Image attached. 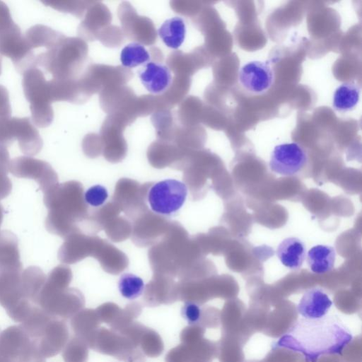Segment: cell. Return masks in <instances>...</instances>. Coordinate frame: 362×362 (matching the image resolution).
<instances>
[{
  "mask_svg": "<svg viewBox=\"0 0 362 362\" xmlns=\"http://www.w3.org/2000/svg\"><path fill=\"white\" fill-rule=\"evenodd\" d=\"M170 8L177 13L191 17L194 11V2L190 1H171Z\"/></svg>",
  "mask_w": 362,
  "mask_h": 362,
  "instance_id": "37",
  "label": "cell"
},
{
  "mask_svg": "<svg viewBox=\"0 0 362 362\" xmlns=\"http://www.w3.org/2000/svg\"><path fill=\"white\" fill-rule=\"evenodd\" d=\"M42 337L41 340H37L38 349L42 356L52 357L57 355L69 340V329L66 322L53 317Z\"/></svg>",
  "mask_w": 362,
  "mask_h": 362,
  "instance_id": "16",
  "label": "cell"
},
{
  "mask_svg": "<svg viewBox=\"0 0 362 362\" xmlns=\"http://www.w3.org/2000/svg\"><path fill=\"white\" fill-rule=\"evenodd\" d=\"M35 304L54 317L69 318L81 310L84 300L81 294L74 289L43 286Z\"/></svg>",
  "mask_w": 362,
  "mask_h": 362,
  "instance_id": "6",
  "label": "cell"
},
{
  "mask_svg": "<svg viewBox=\"0 0 362 362\" xmlns=\"http://www.w3.org/2000/svg\"><path fill=\"white\" fill-rule=\"evenodd\" d=\"M108 197L107 189L100 185L88 188L84 194L85 202L91 206L103 205Z\"/></svg>",
  "mask_w": 362,
  "mask_h": 362,
  "instance_id": "35",
  "label": "cell"
},
{
  "mask_svg": "<svg viewBox=\"0 0 362 362\" xmlns=\"http://www.w3.org/2000/svg\"><path fill=\"white\" fill-rule=\"evenodd\" d=\"M335 259V249L330 245H315L309 250L307 255V263L310 269L319 274L331 271L334 266Z\"/></svg>",
  "mask_w": 362,
  "mask_h": 362,
  "instance_id": "21",
  "label": "cell"
},
{
  "mask_svg": "<svg viewBox=\"0 0 362 362\" xmlns=\"http://www.w3.org/2000/svg\"><path fill=\"white\" fill-rule=\"evenodd\" d=\"M190 85V77L175 75L168 88L158 95L163 108L171 110L179 105L186 98Z\"/></svg>",
  "mask_w": 362,
  "mask_h": 362,
  "instance_id": "23",
  "label": "cell"
},
{
  "mask_svg": "<svg viewBox=\"0 0 362 362\" xmlns=\"http://www.w3.org/2000/svg\"><path fill=\"white\" fill-rule=\"evenodd\" d=\"M124 35L122 29L114 25H109L101 30L96 36L103 45L108 47H117L122 44Z\"/></svg>",
  "mask_w": 362,
  "mask_h": 362,
  "instance_id": "33",
  "label": "cell"
},
{
  "mask_svg": "<svg viewBox=\"0 0 362 362\" xmlns=\"http://www.w3.org/2000/svg\"><path fill=\"white\" fill-rule=\"evenodd\" d=\"M332 305V301L322 288H312L303 293L297 311L304 318L317 319L325 316Z\"/></svg>",
  "mask_w": 362,
  "mask_h": 362,
  "instance_id": "17",
  "label": "cell"
},
{
  "mask_svg": "<svg viewBox=\"0 0 362 362\" xmlns=\"http://www.w3.org/2000/svg\"><path fill=\"white\" fill-rule=\"evenodd\" d=\"M137 96L126 85L107 88L99 93L101 108L107 115H122L132 122L136 119L135 105Z\"/></svg>",
  "mask_w": 362,
  "mask_h": 362,
  "instance_id": "11",
  "label": "cell"
},
{
  "mask_svg": "<svg viewBox=\"0 0 362 362\" xmlns=\"http://www.w3.org/2000/svg\"><path fill=\"white\" fill-rule=\"evenodd\" d=\"M101 322L95 310H81L71 319V325L76 337L86 340L100 327Z\"/></svg>",
  "mask_w": 362,
  "mask_h": 362,
  "instance_id": "27",
  "label": "cell"
},
{
  "mask_svg": "<svg viewBox=\"0 0 362 362\" xmlns=\"http://www.w3.org/2000/svg\"><path fill=\"white\" fill-rule=\"evenodd\" d=\"M132 122L122 115H110L105 119L100 131V138L107 155H123L127 144L123 136L126 127Z\"/></svg>",
  "mask_w": 362,
  "mask_h": 362,
  "instance_id": "13",
  "label": "cell"
},
{
  "mask_svg": "<svg viewBox=\"0 0 362 362\" xmlns=\"http://www.w3.org/2000/svg\"><path fill=\"white\" fill-rule=\"evenodd\" d=\"M307 153L297 143L276 146L270 156L271 170L283 176H292L302 170L307 162Z\"/></svg>",
  "mask_w": 362,
  "mask_h": 362,
  "instance_id": "10",
  "label": "cell"
},
{
  "mask_svg": "<svg viewBox=\"0 0 362 362\" xmlns=\"http://www.w3.org/2000/svg\"><path fill=\"white\" fill-rule=\"evenodd\" d=\"M158 33L165 45L172 49L179 48L186 35V26L180 17L166 20L159 28Z\"/></svg>",
  "mask_w": 362,
  "mask_h": 362,
  "instance_id": "25",
  "label": "cell"
},
{
  "mask_svg": "<svg viewBox=\"0 0 362 362\" xmlns=\"http://www.w3.org/2000/svg\"><path fill=\"white\" fill-rule=\"evenodd\" d=\"M120 294L125 298L134 300L139 297L144 292V283L139 276L130 274H123L118 281Z\"/></svg>",
  "mask_w": 362,
  "mask_h": 362,
  "instance_id": "30",
  "label": "cell"
},
{
  "mask_svg": "<svg viewBox=\"0 0 362 362\" xmlns=\"http://www.w3.org/2000/svg\"><path fill=\"white\" fill-rule=\"evenodd\" d=\"M177 117L169 109H162L151 115V121L156 129L158 139L173 142L175 133L180 125Z\"/></svg>",
  "mask_w": 362,
  "mask_h": 362,
  "instance_id": "24",
  "label": "cell"
},
{
  "mask_svg": "<svg viewBox=\"0 0 362 362\" xmlns=\"http://www.w3.org/2000/svg\"><path fill=\"white\" fill-rule=\"evenodd\" d=\"M9 154L4 147H0V200L7 197L11 192L12 183L8 173L10 170Z\"/></svg>",
  "mask_w": 362,
  "mask_h": 362,
  "instance_id": "32",
  "label": "cell"
},
{
  "mask_svg": "<svg viewBox=\"0 0 362 362\" xmlns=\"http://www.w3.org/2000/svg\"><path fill=\"white\" fill-rule=\"evenodd\" d=\"M349 329L334 315L298 319L279 339L276 348L303 355L305 362H317L325 355H341L352 341Z\"/></svg>",
  "mask_w": 362,
  "mask_h": 362,
  "instance_id": "1",
  "label": "cell"
},
{
  "mask_svg": "<svg viewBox=\"0 0 362 362\" xmlns=\"http://www.w3.org/2000/svg\"><path fill=\"white\" fill-rule=\"evenodd\" d=\"M187 195L185 183L167 179L154 184L148 194V202L151 210L161 215H170L183 205Z\"/></svg>",
  "mask_w": 362,
  "mask_h": 362,
  "instance_id": "7",
  "label": "cell"
},
{
  "mask_svg": "<svg viewBox=\"0 0 362 362\" xmlns=\"http://www.w3.org/2000/svg\"><path fill=\"white\" fill-rule=\"evenodd\" d=\"M9 171L15 177L35 180L43 193L58 184L57 175L48 163L30 156L12 159Z\"/></svg>",
  "mask_w": 362,
  "mask_h": 362,
  "instance_id": "9",
  "label": "cell"
},
{
  "mask_svg": "<svg viewBox=\"0 0 362 362\" xmlns=\"http://www.w3.org/2000/svg\"><path fill=\"white\" fill-rule=\"evenodd\" d=\"M90 2L91 1H59L57 3L55 2L57 6H54V8L64 11V12L71 13L78 18H81L83 17Z\"/></svg>",
  "mask_w": 362,
  "mask_h": 362,
  "instance_id": "36",
  "label": "cell"
},
{
  "mask_svg": "<svg viewBox=\"0 0 362 362\" xmlns=\"http://www.w3.org/2000/svg\"><path fill=\"white\" fill-rule=\"evenodd\" d=\"M120 61L122 66L131 69L146 64L151 62L149 51L144 45L132 42L126 45L121 51Z\"/></svg>",
  "mask_w": 362,
  "mask_h": 362,
  "instance_id": "29",
  "label": "cell"
},
{
  "mask_svg": "<svg viewBox=\"0 0 362 362\" xmlns=\"http://www.w3.org/2000/svg\"><path fill=\"white\" fill-rule=\"evenodd\" d=\"M181 315L189 325H198L203 322V310L195 302L185 301L181 309Z\"/></svg>",
  "mask_w": 362,
  "mask_h": 362,
  "instance_id": "34",
  "label": "cell"
},
{
  "mask_svg": "<svg viewBox=\"0 0 362 362\" xmlns=\"http://www.w3.org/2000/svg\"><path fill=\"white\" fill-rule=\"evenodd\" d=\"M78 26L80 38L86 41L96 40L98 33L111 24L112 14L109 8L102 2L91 1Z\"/></svg>",
  "mask_w": 362,
  "mask_h": 362,
  "instance_id": "15",
  "label": "cell"
},
{
  "mask_svg": "<svg viewBox=\"0 0 362 362\" xmlns=\"http://www.w3.org/2000/svg\"><path fill=\"white\" fill-rule=\"evenodd\" d=\"M16 235L7 230H0V271L23 269Z\"/></svg>",
  "mask_w": 362,
  "mask_h": 362,
  "instance_id": "20",
  "label": "cell"
},
{
  "mask_svg": "<svg viewBox=\"0 0 362 362\" xmlns=\"http://www.w3.org/2000/svg\"><path fill=\"white\" fill-rule=\"evenodd\" d=\"M78 186L74 182L57 184L44 193L48 209L45 228L51 233L64 237L71 230L78 204Z\"/></svg>",
  "mask_w": 362,
  "mask_h": 362,
  "instance_id": "2",
  "label": "cell"
},
{
  "mask_svg": "<svg viewBox=\"0 0 362 362\" xmlns=\"http://www.w3.org/2000/svg\"><path fill=\"white\" fill-rule=\"evenodd\" d=\"M132 76V71L122 66L90 64L78 78V82L82 93L88 99L105 88L126 85Z\"/></svg>",
  "mask_w": 362,
  "mask_h": 362,
  "instance_id": "5",
  "label": "cell"
},
{
  "mask_svg": "<svg viewBox=\"0 0 362 362\" xmlns=\"http://www.w3.org/2000/svg\"><path fill=\"white\" fill-rule=\"evenodd\" d=\"M119 333L130 339L145 356L155 358L163 352L164 344L159 334L139 322H132Z\"/></svg>",
  "mask_w": 362,
  "mask_h": 362,
  "instance_id": "14",
  "label": "cell"
},
{
  "mask_svg": "<svg viewBox=\"0 0 362 362\" xmlns=\"http://www.w3.org/2000/svg\"><path fill=\"white\" fill-rule=\"evenodd\" d=\"M46 275L37 266H30L22 272L21 284L25 298L35 304V300L46 281Z\"/></svg>",
  "mask_w": 362,
  "mask_h": 362,
  "instance_id": "28",
  "label": "cell"
},
{
  "mask_svg": "<svg viewBox=\"0 0 362 362\" xmlns=\"http://www.w3.org/2000/svg\"><path fill=\"white\" fill-rule=\"evenodd\" d=\"M121 29L127 38L142 45H153L157 40V31L153 22L140 16L128 1L122 2L117 8Z\"/></svg>",
  "mask_w": 362,
  "mask_h": 362,
  "instance_id": "8",
  "label": "cell"
},
{
  "mask_svg": "<svg viewBox=\"0 0 362 362\" xmlns=\"http://www.w3.org/2000/svg\"><path fill=\"white\" fill-rule=\"evenodd\" d=\"M276 255L286 267L298 270L301 268L306 257L305 243L296 237L286 238L279 244Z\"/></svg>",
  "mask_w": 362,
  "mask_h": 362,
  "instance_id": "19",
  "label": "cell"
},
{
  "mask_svg": "<svg viewBox=\"0 0 362 362\" xmlns=\"http://www.w3.org/2000/svg\"><path fill=\"white\" fill-rule=\"evenodd\" d=\"M150 57H151V62H156V63H160L164 59V55L162 51L158 48L153 47L149 50Z\"/></svg>",
  "mask_w": 362,
  "mask_h": 362,
  "instance_id": "38",
  "label": "cell"
},
{
  "mask_svg": "<svg viewBox=\"0 0 362 362\" xmlns=\"http://www.w3.org/2000/svg\"><path fill=\"white\" fill-rule=\"evenodd\" d=\"M139 78L144 88L152 95L163 93L173 78L167 66L153 62L146 64L145 69L139 74Z\"/></svg>",
  "mask_w": 362,
  "mask_h": 362,
  "instance_id": "18",
  "label": "cell"
},
{
  "mask_svg": "<svg viewBox=\"0 0 362 362\" xmlns=\"http://www.w3.org/2000/svg\"><path fill=\"white\" fill-rule=\"evenodd\" d=\"M3 218H4V208L1 205V204L0 203V228L1 226Z\"/></svg>",
  "mask_w": 362,
  "mask_h": 362,
  "instance_id": "39",
  "label": "cell"
},
{
  "mask_svg": "<svg viewBox=\"0 0 362 362\" xmlns=\"http://www.w3.org/2000/svg\"><path fill=\"white\" fill-rule=\"evenodd\" d=\"M274 74L268 62L251 61L241 66L238 71V81L247 91L262 94L272 86Z\"/></svg>",
  "mask_w": 362,
  "mask_h": 362,
  "instance_id": "12",
  "label": "cell"
},
{
  "mask_svg": "<svg viewBox=\"0 0 362 362\" xmlns=\"http://www.w3.org/2000/svg\"><path fill=\"white\" fill-rule=\"evenodd\" d=\"M62 351V357L65 362L88 361V346L84 340L76 336L68 340Z\"/></svg>",
  "mask_w": 362,
  "mask_h": 362,
  "instance_id": "31",
  "label": "cell"
},
{
  "mask_svg": "<svg viewBox=\"0 0 362 362\" xmlns=\"http://www.w3.org/2000/svg\"><path fill=\"white\" fill-rule=\"evenodd\" d=\"M360 93L361 87L356 81H350L341 83L334 93L333 108L340 112L351 110L358 103Z\"/></svg>",
  "mask_w": 362,
  "mask_h": 362,
  "instance_id": "22",
  "label": "cell"
},
{
  "mask_svg": "<svg viewBox=\"0 0 362 362\" xmlns=\"http://www.w3.org/2000/svg\"><path fill=\"white\" fill-rule=\"evenodd\" d=\"M197 49L190 52H172L167 57L166 65L175 75L190 76L197 68Z\"/></svg>",
  "mask_w": 362,
  "mask_h": 362,
  "instance_id": "26",
  "label": "cell"
},
{
  "mask_svg": "<svg viewBox=\"0 0 362 362\" xmlns=\"http://www.w3.org/2000/svg\"><path fill=\"white\" fill-rule=\"evenodd\" d=\"M88 348L124 362H144L145 356L127 336L100 327L86 340Z\"/></svg>",
  "mask_w": 362,
  "mask_h": 362,
  "instance_id": "4",
  "label": "cell"
},
{
  "mask_svg": "<svg viewBox=\"0 0 362 362\" xmlns=\"http://www.w3.org/2000/svg\"><path fill=\"white\" fill-rule=\"evenodd\" d=\"M88 47L80 37H62L48 54V69L56 79H76L86 61Z\"/></svg>",
  "mask_w": 362,
  "mask_h": 362,
  "instance_id": "3",
  "label": "cell"
}]
</instances>
